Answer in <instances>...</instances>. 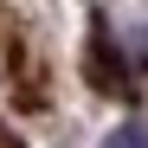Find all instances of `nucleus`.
Here are the masks:
<instances>
[{
	"instance_id": "obj_1",
	"label": "nucleus",
	"mask_w": 148,
	"mask_h": 148,
	"mask_svg": "<svg viewBox=\"0 0 148 148\" xmlns=\"http://www.w3.org/2000/svg\"><path fill=\"white\" fill-rule=\"evenodd\" d=\"M103 148H148V129H142V122H122V129L103 135Z\"/></svg>"
}]
</instances>
